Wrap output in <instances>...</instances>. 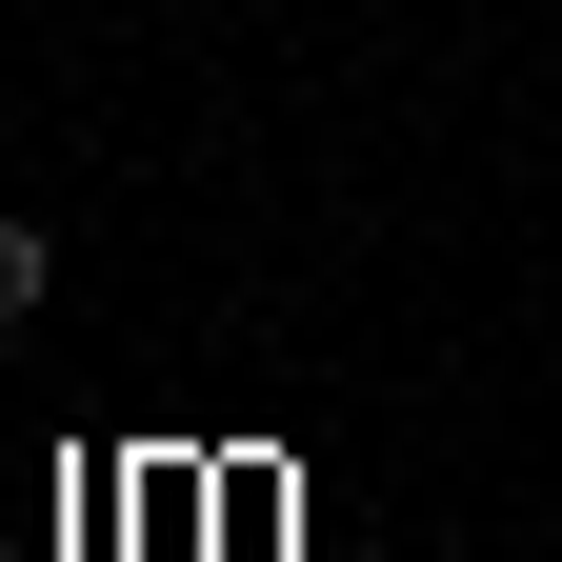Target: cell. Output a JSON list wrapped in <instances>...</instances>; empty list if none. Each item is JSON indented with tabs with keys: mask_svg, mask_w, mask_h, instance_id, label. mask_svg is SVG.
<instances>
[{
	"mask_svg": "<svg viewBox=\"0 0 562 562\" xmlns=\"http://www.w3.org/2000/svg\"><path fill=\"white\" fill-rule=\"evenodd\" d=\"M41 302H60V241H41V222H0V341H21Z\"/></svg>",
	"mask_w": 562,
	"mask_h": 562,
	"instance_id": "1",
	"label": "cell"
}]
</instances>
